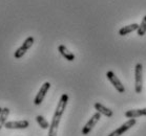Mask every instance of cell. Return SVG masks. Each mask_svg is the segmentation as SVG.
<instances>
[{
  "label": "cell",
  "instance_id": "8992f818",
  "mask_svg": "<svg viewBox=\"0 0 146 136\" xmlns=\"http://www.w3.org/2000/svg\"><path fill=\"white\" fill-rule=\"evenodd\" d=\"M50 82H45V83L42 84V86L40 87L39 91H38V93H37L36 96H35V99H34V105L39 106L40 104L43 102L44 97L46 95L47 91L50 90Z\"/></svg>",
  "mask_w": 146,
  "mask_h": 136
},
{
  "label": "cell",
  "instance_id": "9c48e42d",
  "mask_svg": "<svg viewBox=\"0 0 146 136\" xmlns=\"http://www.w3.org/2000/svg\"><path fill=\"white\" fill-rule=\"evenodd\" d=\"M58 51H59L60 55L63 57L65 60L70 61V62H73V61H75V59H76L75 55H74L72 51H70V50L67 49V47L64 46V45H59V46H58Z\"/></svg>",
  "mask_w": 146,
  "mask_h": 136
},
{
  "label": "cell",
  "instance_id": "9a60e30c",
  "mask_svg": "<svg viewBox=\"0 0 146 136\" xmlns=\"http://www.w3.org/2000/svg\"><path fill=\"white\" fill-rule=\"evenodd\" d=\"M137 34H138V36H140V37L144 36L146 34V16L143 17L142 22L139 24V28L137 30Z\"/></svg>",
  "mask_w": 146,
  "mask_h": 136
},
{
  "label": "cell",
  "instance_id": "6da1fadb",
  "mask_svg": "<svg viewBox=\"0 0 146 136\" xmlns=\"http://www.w3.org/2000/svg\"><path fill=\"white\" fill-rule=\"evenodd\" d=\"M68 103V94L63 93L59 100V103L57 105L56 110L54 112L53 118H52V123L50 125V129H48V136H57L58 133V128H59L60 120L62 118L65 108Z\"/></svg>",
  "mask_w": 146,
  "mask_h": 136
},
{
  "label": "cell",
  "instance_id": "30bf717a",
  "mask_svg": "<svg viewBox=\"0 0 146 136\" xmlns=\"http://www.w3.org/2000/svg\"><path fill=\"white\" fill-rule=\"evenodd\" d=\"M124 115L126 116L127 118H137V117H140V116H146V108L128 110V111L125 112Z\"/></svg>",
  "mask_w": 146,
  "mask_h": 136
},
{
  "label": "cell",
  "instance_id": "277c9868",
  "mask_svg": "<svg viewBox=\"0 0 146 136\" xmlns=\"http://www.w3.org/2000/svg\"><path fill=\"white\" fill-rule=\"evenodd\" d=\"M136 124H137V120H135V118H129L127 122H125V123L123 124L122 126H120L118 129H116L115 131H113V132L110 133L108 136H121L122 134H124L125 132H127L130 128H133Z\"/></svg>",
  "mask_w": 146,
  "mask_h": 136
},
{
  "label": "cell",
  "instance_id": "52a82bcc",
  "mask_svg": "<svg viewBox=\"0 0 146 136\" xmlns=\"http://www.w3.org/2000/svg\"><path fill=\"white\" fill-rule=\"evenodd\" d=\"M30 126L29 120H12V122H7L4 125V128H7V130H22L27 129V127Z\"/></svg>",
  "mask_w": 146,
  "mask_h": 136
},
{
  "label": "cell",
  "instance_id": "3957f363",
  "mask_svg": "<svg viewBox=\"0 0 146 136\" xmlns=\"http://www.w3.org/2000/svg\"><path fill=\"white\" fill-rule=\"evenodd\" d=\"M34 41L35 40H34L33 37H29V38H27V39L24 40L23 43H22V45H21L18 49H16V51L14 53V57H15L16 59H21V58L27 53V50L33 46Z\"/></svg>",
  "mask_w": 146,
  "mask_h": 136
},
{
  "label": "cell",
  "instance_id": "5bb4252c",
  "mask_svg": "<svg viewBox=\"0 0 146 136\" xmlns=\"http://www.w3.org/2000/svg\"><path fill=\"white\" fill-rule=\"evenodd\" d=\"M36 122L40 126V128H42L43 130L50 129V124L42 115H37L36 116Z\"/></svg>",
  "mask_w": 146,
  "mask_h": 136
},
{
  "label": "cell",
  "instance_id": "7c38bea8",
  "mask_svg": "<svg viewBox=\"0 0 146 136\" xmlns=\"http://www.w3.org/2000/svg\"><path fill=\"white\" fill-rule=\"evenodd\" d=\"M138 28H139V24L133 23V24H129V25H126V26L121 27L119 30V32H118V34H119L120 36H126V35L133 33L135 30H138Z\"/></svg>",
  "mask_w": 146,
  "mask_h": 136
},
{
  "label": "cell",
  "instance_id": "2e32d148",
  "mask_svg": "<svg viewBox=\"0 0 146 136\" xmlns=\"http://www.w3.org/2000/svg\"><path fill=\"white\" fill-rule=\"evenodd\" d=\"M2 109H3V108H1V107H0V114H1V112H2Z\"/></svg>",
  "mask_w": 146,
  "mask_h": 136
},
{
  "label": "cell",
  "instance_id": "7a4b0ae2",
  "mask_svg": "<svg viewBox=\"0 0 146 136\" xmlns=\"http://www.w3.org/2000/svg\"><path fill=\"white\" fill-rule=\"evenodd\" d=\"M143 89V65L141 63L135 66V91L141 93Z\"/></svg>",
  "mask_w": 146,
  "mask_h": 136
},
{
  "label": "cell",
  "instance_id": "8fae6325",
  "mask_svg": "<svg viewBox=\"0 0 146 136\" xmlns=\"http://www.w3.org/2000/svg\"><path fill=\"white\" fill-rule=\"evenodd\" d=\"M94 107H95V109H96L101 115H104V116H106V117H111V116H113V112L111 111V109H110V108H107V107H105V106H103L101 103H95Z\"/></svg>",
  "mask_w": 146,
  "mask_h": 136
},
{
  "label": "cell",
  "instance_id": "ba28073f",
  "mask_svg": "<svg viewBox=\"0 0 146 136\" xmlns=\"http://www.w3.org/2000/svg\"><path fill=\"white\" fill-rule=\"evenodd\" d=\"M100 118H101V114H100L99 112L95 113V114L90 117V120L85 124V126L82 128V134L83 135H87V134H88V133H90V131L95 128L96 124L99 122Z\"/></svg>",
  "mask_w": 146,
  "mask_h": 136
},
{
  "label": "cell",
  "instance_id": "4fadbf2b",
  "mask_svg": "<svg viewBox=\"0 0 146 136\" xmlns=\"http://www.w3.org/2000/svg\"><path fill=\"white\" fill-rule=\"evenodd\" d=\"M9 115H10V109L9 108H3L2 112L0 114V130L2 129V127L5 125Z\"/></svg>",
  "mask_w": 146,
  "mask_h": 136
},
{
  "label": "cell",
  "instance_id": "5b68a950",
  "mask_svg": "<svg viewBox=\"0 0 146 136\" xmlns=\"http://www.w3.org/2000/svg\"><path fill=\"white\" fill-rule=\"evenodd\" d=\"M106 78L108 79V81H110V83H111V85L116 88V90L118 91V92H120V93L125 92V88H124V86H123V84L121 83V81H120L119 78L115 74L113 71L108 70V71L106 72Z\"/></svg>",
  "mask_w": 146,
  "mask_h": 136
}]
</instances>
